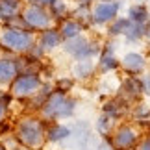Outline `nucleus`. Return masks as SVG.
Returning a JSON list of instances; mask_svg holds the SVG:
<instances>
[{"instance_id": "obj_1", "label": "nucleus", "mask_w": 150, "mask_h": 150, "mask_svg": "<svg viewBox=\"0 0 150 150\" xmlns=\"http://www.w3.org/2000/svg\"><path fill=\"white\" fill-rule=\"evenodd\" d=\"M76 109V102L72 98H67L63 93H56V95H50L48 100L45 102L43 106V113L45 117H57V119H63V117H71Z\"/></svg>"}, {"instance_id": "obj_2", "label": "nucleus", "mask_w": 150, "mask_h": 150, "mask_svg": "<svg viewBox=\"0 0 150 150\" xmlns=\"http://www.w3.org/2000/svg\"><path fill=\"white\" fill-rule=\"evenodd\" d=\"M4 47H8L9 50H17V52H26L33 47V39L30 32H24L21 28H6L0 35Z\"/></svg>"}, {"instance_id": "obj_3", "label": "nucleus", "mask_w": 150, "mask_h": 150, "mask_svg": "<svg viewBox=\"0 0 150 150\" xmlns=\"http://www.w3.org/2000/svg\"><path fill=\"white\" fill-rule=\"evenodd\" d=\"M63 48H65L71 56L76 57L78 61L80 59H91V56H95L96 52H98V48H96L93 43H89L87 39L82 37V35H78L74 39H69Z\"/></svg>"}, {"instance_id": "obj_4", "label": "nucleus", "mask_w": 150, "mask_h": 150, "mask_svg": "<svg viewBox=\"0 0 150 150\" xmlns=\"http://www.w3.org/2000/svg\"><path fill=\"white\" fill-rule=\"evenodd\" d=\"M19 139L22 143H26L28 146L39 145L41 139H43V128H41V124H39L37 120H32V119L21 122V126H19Z\"/></svg>"}, {"instance_id": "obj_5", "label": "nucleus", "mask_w": 150, "mask_h": 150, "mask_svg": "<svg viewBox=\"0 0 150 150\" xmlns=\"http://www.w3.org/2000/svg\"><path fill=\"white\" fill-rule=\"evenodd\" d=\"M22 19L30 28H47L50 24V15L37 4L28 6L22 13Z\"/></svg>"}, {"instance_id": "obj_6", "label": "nucleus", "mask_w": 150, "mask_h": 150, "mask_svg": "<svg viewBox=\"0 0 150 150\" xmlns=\"http://www.w3.org/2000/svg\"><path fill=\"white\" fill-rule=\"evenodd\" d=\"M119 8H120V4L119 2H98L95 6V9H93V21L96 22V24H106V22L109 21H115V17H117L119 13Z\"/></svg>"}, {"instance_id": "obj_7", "label": "nucleus", "mask_w": 150, "mask_h": 150, "mask_svg": "<svg viewBox=\"0 0 150 150\" xmlns=\"http://www.w3.org/2000/svg\"><path fill=\"white\" fill-rule=\"evenodd\" d=\"M39 76L37 74H22L13 82V93L17 96H26V95H32L39 89Z\"/></svg>"}, {"instance_id": "obj_8", "label": "nucleus", "mask_w": 150, "mask_h": 150, "mask_svg": "<svg viewBox=\"0 0 150 150\" xmlns=\"http://www.w3.org/2000/svg\"><path fill=\"white\" fill-rule=\"evenodd\" d=\"M137 143V132L130 126H122V128L117 130V134L113 135V145L120 148V150H126V148H132Z\"/></svg>"}, {"instance_id": "obj_9", "label": "nucleus", "mask_w": 150, "mask_h": 150, "mask_svg": "<svg viewBox=\"0 0 150 150\" xmlns=\"http://www.w3.org/2000/svg\"><path fill=\"white\" fill-rule=\"evenodd\" d=\"M145 65H146L145 57H143L141 54H137V52H128V54L122 57V67L128 72H132V74L141 72L143 69H145Z\"/></svg>"}, {"instance_id": "obj_10", "label": "nucleus", "mask_w": 150, "mask_h": 150, "mask_svg": "<svg viewBox=\"0 0 150 150\" xmlns=\"http://www.w3.org/2000/svg\"><path fill=\"white\" fill-rule=\"evenodd\" d=\"M122 91L126 93V96L135 98V96H139L143 91H145V82H143V80H139V78H135V76H130V78L124 82Z\"/></svg>"}, {"instance_id": "obj_11", "label": "nucleus", "mask_w": 150, "mask_h": 150, "mask_svg": "<svg viewBox=\"0 0 150 150\" xmlns=\"http://www.w3.org/2000/svg\"><path fill=\"white\" fill-rule=\"evenodd\" d=\"M17 76V63L11 59H0V83H9Z\"/></svg>"}, {"instance_id": "obj_12", "label": "nucleus", "mask_w": 150, "mask_h": 150, "mask_svg": "<svg viewBox=\"0 0 150 150\" xmlns=\"http://www.w3.org/2000/svg\"><path fill=\"white\" fill-rule=\"evenodd\" d=\"M61 41V33L56 32V30H45L43 35H41V43H39V47L43 50H52L56 48L57 45Z\"/></svg>"}, {"instance_id": "obj_13", "label": "nucleus", "mask_w": 150, "mask_h": 150, "mask_svg": "<svg viewBox=\"0 0 150 150\" xmlns=\"http://www.w3.org/2000/svg\"><path fill=\"white\" fill-rule=\"evenodd\" d=\"M128 19H130L132 22H135V24H145V22L150 19V17H148V9H146L143 4H134V6H130V9H128Z\"/></svg>"}, {"instance_id": "obj_14", "label": "nucleus", "mask_w": 150, "mask_h": 150, "mask_svg": "<svg viewBox=\"0 0 150 150\" xmlns=\"http://www.w3.org/2000/svg\"><path fill=\"white\" fill-rule=\"evenodd\" d=\"M21 8V0H0V19L11 21V17Z\"/></svg>"}, {"instance_id": "obj_15", "label": "nucleus", "mask_w": 150, "mask_h": 150, "mask_svg": "<svg viewBox=\"0 0 150 150\" xmlns=\"http://www.w3.org/2000/svg\"><path fill=\"white\" fill-rule=\"evenodd\" d=\"M80 32H82V26H80V22L78 21H65L63 22V26H61V37L63 39H74V37H78L80 35Z\"/></svg>"}, {"instance_id": "obj_16", "label": "nucleus", "mask_w": 150, "mask_h": 150, "mask_svg": "<svg viewBox=\"0 0 150 150\" xmlns=\"http://www.w3.org/2000/svg\"><path fill=\"white\" fill-rule=\"evenodd\" d=\"M98 67H100V71H102V72H109V71H113V69H117V67H119V61H117V57L113 56L111 48H106V50H104V54L100 56V63H98Z\"/></svg>"}, {"instance_id": "obj_17", "label": "nucleus", "mask_w": 150, "mask_h": 150, "mask_svg": "<svg viewBox=\"0 0 150 150\" xmlns=\"http://www.w3.org/2000/svg\"><path fill=\"white\" fill-rule=\"evenodd\" d=\"M95 71V63L91 61V59H80L76 65H74V76H78V78H89L91 74H93Z\"/></svg>"}, {"instance_id": "obj_18", "label": "nucleus", "mask_w": 150, "mask_h": 150, "mask_svg": "<svg viewBox=\"0 0 150 150\" xmlns=\"http://www.w3.org/2000/svg\"><path fill=\"white\" fill-rule=\"evenodd\" d=\"M71 128H67V126H63V124H54L52 128L48 130V139L50 141H63V139H67V137H71Z\"/></svg>"}, {"instance_id": "obj_19", "label": "nucleus", "mask_w": 150, "mask_h": 150, "mask_svg": "<svg viewBox=\"0 0 150 150\" xmlns=\"http://www.w3.org/2000/svg\"><path fill=\"white\" fill-rule=\"evenodd\" d=\"M132 21L128 17H120V19H115V22L109 26V33L111 35H120V33H126V30L130 28Z\"/></svg>"}, {"instance_id": "obj_20", "label": "nucleus", "mask_w": 150, "mask_h": 150, "mask_svg": "<svg viewBox=\"0 0 150 150\" xmlns=\"http://www.w3.org/2000/svg\"><path fill=\"white\" fill-rule=\"evenodd\" d=\"M122 111H124V106H122L120 100H111V102H108L106 106H104V115H108L109 119L119 117Z\"/></svg>"}, {"instance_id": "obj_21", "label": "nucleus", "mask_w": 150, "mask_h": 150, "mask_svg": "<svg viewBox=\"0 0 150 150\" xmlns=\"http://www.w3.org/2000/svg\"><path fill=\"white\" fill-rule=\"evenodd\" d=\"M124 35H126L128 41H137V39H141L143 35H145V28H143V24H135V22H132Z\"/></svg>"}, {"instance_id": "obj_22", "label": "nucleus", "mask_w": 150, "mask_h": 150, "mask_svg": "<svg viewBox=\"0 0 150 150\" xmlns=\"http://www.w3.org/2000/svg\"><path fill=\"white\" fill-rule=\"evenodd\" d=\"M109 128H111V119L108 117V115H102V117L96 120V130H98V134H108Z\"/></svg>"}, {"instance_id": "obj_23", "label": "nucleus", "mask_w": 150, "mask_h": 150, "mask_svg": "<svg viewBox=\"0 0 150 150\" xmlns=\"http://www.w3.org/2000/svg\"><path fill=\"white\" fill-rule=\"evenodd\" d=\"M135 115H137V117H146V115H150V108L146 106V104H141V106L139 108H137V111H135Z\"/></svg>"}, {"instance_id": "obj_24", "label": "nucleus", "mask_w": 150, "mask_h": 150, "mask_svg": "<svg viewBox=\"0 0 150 150\" xmlns=\"http://www.w3.org/2000/svg\"><path fill=\"white\" fill-rule=\"evenodd\" d=\"M52 9H54V13H56V15H63V13L67 11V6H65V4H61L59 0H57V2L52 6Z\"/></svg>"}, {"instance_id": "obj_25", "label": "nucleus", "mask_w": 150, "mask_h": 150, "mask_svg": "<svg viewBox=\"0 0 150 150\" xmlns=\"http://www.w3.org/2000/svg\"><path fill=\"white\" fill-rule=\"evenodd\" d=\"M95 150H113V148H111V145H109L108 141H100V143H96Z\"/></svg>"}, {"instance_id": "obj_26", "label": "nucleus", "mask_w": 150, "mask_h": 150, "mask_svg": "<svg viewBox=\"0 0 150 150\" xmlns=\"http://www.w3.org/2000/svg\"><path fill=\"white\" fill-rule=\"evenodd\" d=\"M57 85H59L61 91L63 89H71L72 87V80H59V83H57Z\"/></svg>"}, {"instance_id": "obj_27", "label": "nucleus", "mask_w": 150, "mask_h": 150, "mask_svg": "<svg viewBox=\"0 0 150 150\" xmlns=\"http://www.w3.org/2000/svg\"><path fill=\"white\" fill-rule=\"evenodd\" d=\"M57 0H35L37 6H54Z\"/></svg>"}, {"instance_id": "obj_28", "label": "nucleus", "mask_w": 150, "mask_h": 150, "mask_svg": "<svg viewBox=\"0 0 150 150\" xmlns=\"http://www.w3.org/2000/svg\"><path fill=\"white\" fill-rule=\"evenodd\" d=\"M139 150H150V137H146V139H145V141L141 143Z\"/></svg>"}, {"instance_id": "obj_29", "label": "nucleus", "mask_w": 150, "mask_h": 150, "mask_svg": "<svg viewBox=\"0 0 150 150\" xmlns=\"http://www.w3.org/2000/svg\"><path fill=\"white\" fill-rule=\"evenodd\" d=\"M143 28H145V37L150 39V19L145 22V24H143Z\"/></svg>"}, {"instance_id": "obj_30", "label": "nucleus", "mask_w": 150, "mask_h": 150, "mask_svg": "<svg viewBox=\"0 0 150 150\" xmlns=\"http://www.w3.org/2000/svg\"><path fill=\"white\" fill-rule=\"evenodd\" d=\"M143 82H145V91H146V93L150 95V78H145Z\"/></svg>"}, {"instance_id": "obj_31", "label": "nucleus", "mask_w": 150, "mask_h": 150, "mask_svg": "<svg viewBox=\"0 0 150 150\" xmlns=\"http://www.w3.org/2000/svg\"><path fill=\"white\" fill-rule=\"evenodd\" d=\"M78 2H80V6H89L93 0H78Z\"/></svg>"}, {"instance_id": "obj_32", "label": "nucleus", "mask_w": 150, "mask_h": 150, "mask_svg": "<svg viewBox=\"0 0 150 150\" xmlns=\"http://www.w3.org/2000/svg\"><path fill=\"white\" fill-rule=\"evenodd\" d=\"M4 111H6V106L2 102H0V119H2V115H4Z\"/></svg>"}, {"instance_id": "obj_33", "label": "nucleus", "mask_w": 150, "mask_h": 150, "mask_svg": "<svg viewBox=\"0 0 150 150\" xmlns=\"http://www.w3.org/2000/svg\"><path fill=\"white\" fill-rule=\"evenodd\" d=\"M104 2H111V0H104Z\"/></svg>"}, {"instance_id": "obj_34", "label": "nucleus", "mask_w": 150, "mask_h": 150, "mask_svg": "<svg viewBox=\"0 0 150 150\" xmlns=\"http://www.w3.org/2000/svg\"><path fill=\"white\" fill-rule=\"evenodd\" d=\"M0 150H6V148H2V146H0Z\"/></svg>"}]
</instances>
